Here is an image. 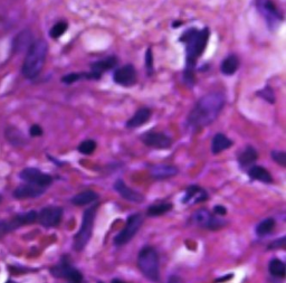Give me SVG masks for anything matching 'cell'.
I'll use <instances>...</instances> for the list:
<instances>
[{
    "instance_id": "cell-34",
    "label": "cell",
    "mask_w": 286,
    "mask_h": 283,
    "mask_svg": "<svg viewBox=\"0 0 286 283\" xmlns=\"http://www.w3.org/2000/svg\"><path fill=\"white\" fill-rule=\"evenodd\" d=\"M256 95L260 96L261 99L265 100L266 102L271 103V104H274V103H275V94H274V91H273L271 86H265L264 89L257 91Z\"/></svg>"
},
{
    "instance_id": "cell-3",
    "label": "cell",
    "mask_w": 286,
    "mask_h": 283,
    "mask_svg": "<svg viewBox=\"0 0 286 283\" xmlns=\"http://www.w3.org/2000/svg\"><path fill=\"white\" fill-rule=\"evenodd\" d=\"M48 52V45L44 40H37L27 51L25 61L23 64V72L26 79L33 80L37 78L45 65L46 56Z\"/></svg>"
},
{
    "instance_id": "cell-19",
    "label": "cell",
    "mask_w": 286,
    "mask_h": 283,
    "mask_svg": "<svg viewBox=\"0 0 286 283\" xmlns=\"http://www.w3.org/2000/svg\"><path fill=\"white\" fill-rule=\"evenodd\" d=\"M179 173L178 167L168 164H156L150 167V175L155 181H165L177 176Z\"/></svg>"
},
{
    "instance_id": "cell-24",
    "label": "cell",
    "mask_w": 286,
    "mask_h": 283,
    "mask_svg": "<svg viewBox=\"0 0 286 283\" xmlns=\"http://www.w3.org/2000/svg\"><path fill=\"white\" fill-rule=\"evenodd\" d=\"M99 199V195L96 194L94 190H84L77 195H75L74 197L71 198V203L75 206H84L89 204H93Z\"/></svg>"
},
{
    "instance_id": "cell-28",
    "label": "cell",
    "mask_w": 286,
    "mask_h": 283,
    "mask_svg": "<svg viewBox=\"0 0 286 283\" xmlns=\"http://www.w3.org/2000/svg\"><path fill=\"white\" fill-rule=\"evenodd\" d=\"M275 224H276V223H275V220L272 219V217H268V219L263 220L256 225V228H255L256 235L258 237H264V236L268 235V234H271L273 232V230L275 228Z\"/></svg>"
},
{
    "instance_id": "cell-13",
    "label": "cell",
    "mask_w": 286,
    "mask_h": 283,
    "mask_svg": "<svg viewBox=\"0 0 286 283\" xmlns=\"http://www.w3.org/2000/svg\"><path fill=\"white\" fill-rule=\"evenodd\" d=\"M142 144L152 149H169L172 146V139L164 132L147 131L140 135Z\"/></svg>"
},
{
    "instance_id": "cell-36",
    "label": "cell",
    "mask_w": 286,
    "mask_h": 283,
    "mask_svg": "<svg viewBox=\"0 0 286 283\" xmlns=\"http://www.w3.org/2000/svg\"><path fill=\"white\" fill-rule=\"evenodd\" d=\"M145 67L148 70V75H151L153 72V54L152 50L149 47L147 54H145Z\"/></svg>"
},
{
    "instance_id": "cell-37",
    "label": "cell",
    "mask_w": 286,
    "mask_h": 283,
    "mask_svg": "<svg viewBox=\"0 0 286 283\" xmlns=\"http://www.w3.org/2000/svg\"><path fill=\"white\" fill-rule=\"evenodd\" d=\"M286 243V237L283 236L278 239H275L269 245H267V250H277V249H284Z\"/></svg>"
},
{
    "instance_id": "cell-46",
    "label": "cell",
    "mask_w": 286,
    "mask_h": 283,
    "mask_svg": "<svg viewBox=\"0 0 286 283\" xmlns=\"http://www.w3.org/2000/svg\"><path fill=\"white\" fill-rule=\"evenodd\" d=\"M100 283H101V282H100Z\"/></svg>"
},
{
    "instance_id": "cell-42",
    "label": "cell",
    "mask_w": 286,
    "mask_h": 283,
    "mask_svg": "<svg viewBox=\"0 0 286 283\" xmlns=\"http://www.w3.org/2000/svg\"><path fill=\"white\" fill-rule=\"evenodd\" d=\"M112 283H127V282H124L120 279H114V280H112Z\"/></svg>"
},
{
    "instance_id": "cell-33",
    "label": "cell",
    "mask_w": 286,
    "mask_h": 283,
    "mask_svg": "<svg viewBox=\"0 0 286 283\" xmlns=\"http://www.w3.org/2000/svg\"><path fill=\"white\" fill-rule=\"evenodd\" d=\"M68 28V25L66 21H58L55 25L52 27V29L50 31V35L52 38H59L62 35L65 34V31Z\"/></svg>"
},
{
    "instance_id": "cell-4",
    "label": "cell",
    "mask_w": 286,
    "mask_h": 283,
    "mask_svg": "<svg viewBox=\"0 0 286 283\" xmlns=\"http://www.w3.org/2000/svg\"><path fill=\"white\" fill-rule=\"evenodd\" d=\"M138 268L149 281L158 282L160 279L159 254L152 246H144L138 254Z\"/></svg>"
},
{
    "instance_id": "cell-35",
    "label": "cell",
    "mask_w": 286,
    "mask_h": 283,
    "mask_svg": "<svg viewBox=\"0 0 286 283\" xmlns=\"http://www.w3.org/2000/svg\"><path fill=\"white\" fill-rule=\"evenodd\" d=\"M273 160L280 167H286V152L283 150H273L272 151Z\"/></svg>"
},
{
    "instance_id": "cell-14",
    "label": "cell",
    "mask_w": 286,
    "mask_h": 283,
    "mask_svg": "<svg viewBox=\"0 0 286 283\" xmlns=\"http://www.w3.org/2000/svg\"><path fill=\"white\" fill-rule=\"evenodd\" d=\"M137 70L136 67L131 64L124 65V66L117 68L113 73V81L118 85L130 88L137 83Z\"/></svg>"
},
{
    "instance_id": "cell-45",
    "label": "cell",
    "mask_w": 286,
    "mask_h": 283,
    "mask_svg": "<svg viewBox=\"0 0 286 283\" xmlns=\"http://www.w3.org/2000/svg\"><path fill=\"white\" fill-rule=\"evenodd\" d=\"M0 201H2V197H0Z\"/></svg>"
},
{
    "instance_id": "cell-9",
    "label": "cell",
    "mask_w": 286,
    "mask_h": 283,
    "mask_svg": "<svg viewBox=\"0 0 286 283\" xmlns=\"http://www.w3.org/2000/svg\"><path fill=\"white\" fill-rule=\"evenodd\" d=\"M37 217H38V213L36 210H29L27 213H20L6 221L0 222V234H7L19 227L34 224L37 221Z\"/></svg>"
},
{
    "instance_id": "cell-11",
    "label": "cell",
    "mask_w": 286,
    "mask_h": 283,
    "mask_svg": "<svg viewBox=\"0 0 286 283\" xmlns=\"http://www.w3.org/2000/svg\"><path fill=\"white\" fill-rule=\"evenodd\" d=\"M19 177L21 181L27 184L36 185V186L47 188L53 184V177L48 173L40 171L37 168H26L19 172Z\"/></svg>"
},
{
    "instance_id": "cell-21",
    "label": "cell",
    "mask_w": 286,
    "mask_h": 283,
    "mask_svg": "<svg viewBox=\"0 0 286 283\" xmlns=\"http://www.w3.org/2000/svg\"><path fill=\"white\" fill-rule=\"evenodd\" d=\"M151 118V110L149 108H141L133 114L131 119L128 120L126 127L128 129H137L147 123Z\"/></svg>"
},
{
    "instance_id": "cell-12",
    "label": "cell",
    "mask_w": 286,
    "mask_h": 283,
    "mask_svg": "<svg viewBox=\"0 0 286 283\" xmlns=\"http://www.w3.org/2000/svg\"><path fill=\"white\" fill-rule=\"evenodd\" d=\"M63 213V208L59 206H47L39 211L37 221L46 228L57 227L62 222Z\"/></svg>"
},
{
    "instance_id": "cell-23",
    "label": "cell",
    "mask_w": 286,
    "mask_h": 283,
    "mask_svg": "<svg viewBox=\"0 0 286 283\" xmlns=\"http://www.w3.org/2000/svg\"><path fill=\"white\" fill-rule=\"evenodd\" d=\"M248 176H250L254 181H258L264 184H272L273 177L265 168L262 166H252L248 168Z\"/></svg>"
},
{
    "instance_id": "cell-16",
    "label": "cell",
    "mask_w": 286,
    "mask_h": 283,
    "mask_svg": "<svg viewBox=\"0 0 286 283\" xmlns=\"http://www.w3.org/2000/svg\"><path fill=\"white\" fill-rule=\"evenodd\" d=\"M46 192V188L36 186V185L31 184H25L20 185L13 192V196L16 199H30V198H37Z\"/></svg>"
},
{
    "instance_id": "cell-22",
    "label": "cell",
    "mask_w": 286,
    "mask_h": 283,
    "mask_svg": "<svg viewBox=\"0 0 286 283\" xmlns=\"http://www.w3.org/2000/svg\"><path fill=\"white\" fill-rule=\"evenodd\" d=\"M258 159V154L257 150L254 148L252 146L245 147V149H242L237 160H238V164L241 168H250L252 167Z\"/></svg>"
},
{
    "instance_id": "cell-7",
    "label": "cell",
    "mask_w": 286,
    "mask_h": 283,
    "mask_svg": "<svg viewBox=\"0 0 286 283\" xmlns=\"http://www.w3.org/2000/svg\"><path fill=\"white\" fill-rule=\"evenodd\" d=\"M50 271L53 276L58 277V279H65L69 283L83 282V274L76 268H74L66 255L61 259L59 263L51 268Z\"/></svg>"
},
{
    "instance_id": "cell-32",
    "label": "cell",
    "mask_w": 286,
    "mask_h": 283,
    "mask_svg": "<svg viewBox=\"0 0 286 283\" xmlns=\"http://www.w3.org/2000/svg\"><path fill=\"white\" fill-rule=\"evenodd\" d=\"M96 149V143L94 140H92V139H88V140H84L80 143L77 147V150L78 152H80L82 155H85V156H89V155H92L93 152L95 151Z\"/></svg>"
},
{
    "instance_id": "cell-31",
    "label": "cell",
    "mask_w": 286,
    "mask_h": 283,
    "mask_svg": "<svg viewBox=\"0 0 286 283\" xmlns=\"http://www.w3.org/2000/svg\"><path fill=\"white\" fill-rule=\"evenodd\" d=\"M79 80H92L91 73H71L62 78V82L65 84H73Z\"/></svg>"
},
{
    "instance_id": "cell-5",
    "label": "cell",
    "mask_w": 286,
    "mask_h": 283,
    "mask_svg": "<svg viewBox=\"0 0 286 283\" xmlns=\"http://www.w3.org/2000/svg\"><path fill=\"white\" fill-rule=\"evenodd\" d=\"M99 205L94 204L92 205L90 208L86 209L83 214L82 219V224L76 235L74 236V249L75 251L82 252L88 245L90 239L93 235V230H94V222L96 217V211H98Z\"/></svg>"
},
{
    "instance_id": "cell-30",
    "label": "cell",
    "mask_w": 286,
    "mask_h": 283,
    "mask_svg": "<svg viewBox=\"0 0 286 283\" xmlns=\"http://www.w3.org/2000/svg\"><path fill=\"white\" fill-rule=\"evenodd\" d=\"M6 135H7L8 141L12 145L21 146L24 143H26V139L24 138L23 133H21L19 130L16 128H8L6 131Z\"/></svg>"
},
{
    "instance_id": "cell-10",
    "label": "cell",
    "mask_w": 286,
    "mask_h": 283,
    "mask_svg": "<svg viewBox=\"0 0 286 283\" xmlns=\"http://www.w3.org/2000/svg\"><path fill=\"white\" fill-rule=\"evenodd\" d=\"M256 7L271 29H276L284 19L272 0H256Z\"/></svg>"
},
{
    "instance_id": "cell-40",
    "label": "cell",
    "mask_w": 286,
    "mask_h": 283,
    "mask_svg": "<svg viewBox=\"0 0 286 283\" xmlns=\"http://www.w3.org/2000/svg\"><path fill=\"white\" fill-rule=\"evenodd\" d=\"M167 283H183V279L179 275H170L167 280Z\"/></svg>"
},
{
    "instance_id": "cell-44",
    "label": "cell",
    "mask_w": 286,
    "mask_h": 283,
    "mask_svg": "<svg viewBox=\"0 0 286 283\" xmlns=\"http://www.w3.org/2000/svg\"><path fill=\"white\" fill-rule=\"evenodd\" d=\"M6 283H17V282H15V281H12V280H9V281H7Z\"/></svg>"
},
{
    "instance_id": "cell-39",
    "label": "cell",
    "mask_w": 286,
    "mask_h": 283,
    "mask_svg": "<svg viewBox=\"0 0 286 283\" xmlns=\"http://www.w3.org/2000/svg\"><path fill=\"white\" fill-rule=\"evenodd\" d=\"M213 210L216 216H225L227 214V208L224 207L223 205H216Z\"/></svg>"
},
{
    "instance_id": "cell-41",
    "label": "cell",
    "mask_w": 286,
    "mask_h": 283,
    "mask_svg": "<svg viewBox=\"0 0 286 283\" xmlns=\"http://www.w3.org/2000/svg\"><path fill=\"white\" fill-rule=\"evenodd\" d=\"M231 276H233V274H228L227 275V277H221V279H217L216 281L217 282H220V281H226V280H229V279H231Z\"/></svg>"
},
{
    "instance_id": "cell-25",
    "label": "cell",
    "mask_w": 286,
    "mask_h": 283,
    "mask_svg": "<svg viewBox=\"0 0 286 283\" xmlns=\"http://www.w3.org/2000/svg\"><path fill=\"white\" fill-rule=\"evenodd\" d=\"M233 145L234 143L227 135H225L224 133H217L212 141V152L214 155H218L221 151L229 149Z\"/></svg>"
},
{
    "instance_id": "cell-29",
    "label": "cell",
    "mask_w": 286,
    "mask_h": 283,
    "mask_svg": "<svg viewBox=\"0 0 286 283\" xmlns=\"http://www.w3.org/2000/svg\"><path fill=\"white\" fill-rule=\"evenodd\" d=\"M269 273H271L275 277H280V279H284L286 274V265L280 261L279 259H273L268 265Z\"/></svg>"
},
{
    "instance_id": "cell-15",
    "label": "cell",
    "mask_w": 286,
    "mask_h": 283,
    "mask_svg": "<svg viewBox=\"0 0 286 283\" xmlns=\"http://www.w3.org/2000/svg\"><path fill=\"white\" fill-rule=\"evenodd\" d=\"M113 188H114L115 192L120 195L123 199L137 204L143 203L144 201V196L141 193L137 192V190L129 187L122 179H117V181H115V183L113 184Z\"/></svg>"
},
{
    "instance_id": "cell-1",
    "label": "cell",
    "mask_w": 286,
    "mask_h": 283,
    "mask_svg": "<svg viewBox=\"0 0 286 283\" xmlns=\"http://www.w3.org/2000/svg\"><path fill=\"white\" fill-rule=\"evenodd\" d=\"M225 105V95L223 92L215 91L203 95L189 112L187 118V128L198 131L210 126L218 118Z\"/></svg>"
},
{
    "instance_id": "cell-2",
    "label": "cell",
    "mask_w": 286,
    "mask_h": 283,
    "mask_svg": "<svg viewBox=\"0 0 286 283\" xmlns=\"http://www.w3.org/2000/svg\"><path fill=\"white\" fill-rule=\"evenodd\" d=\"M210 36L208 27H205L201 30L190 28L183 32L180 37V42L186 45V67L183 72V80L188 86L195 84V67L197 59L202 55L207 47V43Z\"/></svg>"
},
{
    "instance_id": "cell-18",
    "label": "cell",
    "mask_w": 286,
    "mask_h": 283,
    "mask_svg": "<svg viewBox=\"0 0 286 283\" xmlns=\"http://www.w3.org/2000/svg\"><path fill=\"white\" fill-rule=\"evenodd\" d=\"M209 195L203 188L191 185L186 189L185 196L182 197V203L185 205H195L200 204L208 200Z\"/></svg>"
},
{
    "instance_id": "cell-38",
    "label": "cell",
    "mask_w": 286,
    "mask_h": 283,
    "mask_svg": "<svg viewBox=\"0 0 286 283\" xmlns=\"http://www.w3.org/2000/svg\"><path fill=\"white\" fill-rule=\"evenodd\" d=\"M29 133L31 137H40L43 134V129L38 126V124H34L29 129Z\"/></svg>"
},
{
    "instance_id": "cell-43",
    "label": "cell",
    "mask_w": 286,
    "mask_h": 283,
    "mask_svg": "<svg viewBox=\"0 0 286 283\" xmlns=\"http://www.w3.org/2000/svg\"><path fill=\"white\" fill-rule=\"evenodd\" d=\"M178 25H181V21H179V23H178V21H177V23H174V27H175V28H177Z\"/></svg>"
},
{
    "instance_id": "cell-20",
    "label": "cell",
    "mask_w": 286,
    "mask_h": 283,
    "mask_svg": "<svg viewBox=\"0 0 286 283\" xmlns=\"http://www.w3.org/2000/svg\"><path fill=\"white\" fill-rule=\"evenodd\" d=\"M31 44H33V34H31L30 30L26 29L20 31L19 34L16 36L13 43V50L15 53L28 51V48Z\"/></svg>"
},
{
    "instance_id": "cell-6",
    "label": "cell",
    "mask_w": 286,
    "mask_h": 283,
    "mask_svg": "<svg viewBox=\"0 0 286 283\" xmlns=\"http://www.w3.org/2000/svg\"><path fill=\"white\" fill-rule=\"evenodd\" d=\"M143 224V216L137 213L132 214L128 217L126 226H124L122 230L118 232L114 239H113V244L115 246H123L128 244L131 239L137 235V233L139 232L140 228H141Z\"/></svg>"
},
{
    "instance_id": "cell-8",
    "label": "cell",
    "mask_w": 286,
    "mask_h": 283,
    "mask_svg": "<svg viewBox=\"0 0 286 283\" xmlns=\"http://www.w3.org/2000/svg\"><path fill=\"white\" fill-rule=\"evenodd\" d=\"M190 223L209 231H218L226 225V222L224 220L219 219L218 216L212 214L208 209L205 208H200L195 211L190 217Z\"/></svg>"
},
{
    "instance_id": "cell-26",
    "label": "cell",
    "mask_w": 286,
    "mask_h": 283,
    "mask_svg": "<svg viewBox=\"0 0 286 283\" xmlns=\"http://www.w3.org/2000/svg\"><path fill=\"white\" fill-rule=\"evenodd\" d=\"M239 58L237 57L235 54H231V55H228L226 58L223 59V62L220 64V70L221 73L224 75H234L237 69L239 67Z\"/></svg>"
},
{
    "instance_id": "cell-17",
    "label": "cell",
    "mask_w": 286,
    "mask_h": 283,
    "mask_svg": "<svg viewBox=\"0 0 286 283\" xmlns=\"http://www.w3.org/2000/svg\"><path fill=\"white\" fill-rule=\"evenodd\" d=\"M117 65V58L115 56H109L100 61L91 64V75L92 80H100L104 72L114 68Z\"/></svg>"
},
{
    "instance_id": "cell-27",
    "label": "cell",
    "mask_w": 286,
    "mask_h": 283,
    "mask_svg": "<svg viewBox=\"0 0 286 283\" xmlns=\"http://www.w3.org/2000/svg\"><path fill=\"white\" fill-rule=\"evenodd\" d=\"M174 207V205L171 203H168V201H162V203H158V204H153L148 207L147 209V215L150 217H156V216H161L165 215L170 211Z\"/></svg>"
}]
</instances>
